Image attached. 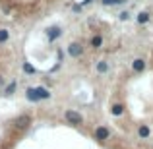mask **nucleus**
I'll return each instance as SVG.
<instances>
[{
  "mask_svg": "<svg viewBox=\"0 0 153 149\" xmlns=\"http://www.w3.org/2000/svg\"><path fill=\"white\" fill-rule=\"evenodd\" d=\"M64 118H66L68 124H72V126H79V124L83 122V116L79 114L78 110H72V108H68V110L64 112Z\"/></svg>",
  "mask_w": 153,
  "mask_h": 149,
  "instance_id": "obj_1",
  "label": "nucleus"
},
{
  "mask_svg": "<svg viewBox=\"0 0 153 149\" xmlns=\"http://www.w3.org/2000/svg\"><path fill=\"white\" fill-rule=\"evenodd\" d=\"M93 136H95V139H97V142H105V139L111 138V130H108L107 126H97Z\"/></svg>",
  "mask_w": 153,
  "mask_h": 149,
  "instance_id": "obj_2",
  "label": "nucleus"
},
{
  "mask_svg": "<svg viewBox=\"0 0 153 149\" xmlns=\"http://www.w3.org/2000/svg\"><path fill=\"white\" fill-rule=\"evenodd\" d=\"M68 54H70L72 58H79V56L83 54V47L79 45V43H70V45H68Z\"/></svg>",
  "mask_w": 153,
  "mask_h": 149,
  "instance_id": "obj_3",
  "label": "nucleus"
},
{
  "mask_svg": "<svg viewBox=\"0 0 153 149\" xmlns=\"http://www.w3.org/2000/svg\"><path fill=\"white\" fill-rule=\"evenodd\" d=\"M29 124H31L29 114H22V116L16 118V128H18V130H25V128H29Z\"/></svg>",
  "mask_w": 153,
  "mask_h": 149,
  "instance_id": "obj_4",
  "label": "nucleus"
},
{
  "mask_svg": "<svg viewBox=\"0 0 153 149\" xmlns=\"http://www.w3.org/2000/svg\"><path fill=\"white\" fill-rule=\"evenodd\" d=\"M62 35V31H60V27L58 25H52L47 29V37H49V41H56V39Z\"/></svg>",
  "mask_w": 153,
  "mask_h": 149,
  "instance_id": "obj_5",
  "label": "nucleus"
},
{
  "mask_svg": "<svg viewBox=\"0 0 153 149\" xmlns=\"http://www.w3.org/2000/svg\"><path fill=\"white\" fill-rule=\"evenodd\" d=\"M33 91H35V95L39 97V101L51 99V93H49V89H47V87H33Z\"/></svg>",
  "mask_w": 153,
  "mask_h": 149,
  "instance_id": "obj_6",
  "label": "nucleus"
},
{
  "mask_svg": "<svg viewBox=\"0 0 153 149\" xmlns=\"http://www.w3.org/2000/svg\"><path fill=\"white\" fill-rule=\"evenodd\" d=\"M132 70H134V72H143V70H146V60L136 58L134 62H132Z\"/></svg>",
  "mask_w": 153,
  "mask_h": 149,
  "instance_id": "obj_7",
  "label": "nucleus"
},
{
  "mask_svg": "<svg viewBox=\"0 0 153 149\" xmlns=\"http://www.w3.org/2000/svg\"><path fill=\"white\" fill-rule=\"evenodd\" d=\"M16 87H18V82H10L6 85V89H4V95H6V97H12L14 91H16Z\"/></svg>",
  "mask_w": 153,
  "mask_h": 149,
  "instance_id": "obj_8",
  "label": "nucleus"
},
{
  "mask_svg": "<svg viewBox=\"0 0 153 149\" xmlns=\"http://www.w3.org/2000/svg\"><path fill=\"white\" fill-rule=\"evenodd\" d=\"M122 112H124V105L116 103V105H112V107H111V114L112 116H120Z\"/></svg>",
  "mask_w": 153,
  "mask_h": 149,
  "instance_id": "obj_9",
  "label": "nucleus"
},
{
  "mask_svg": "<svg viewBox=\"0 0 153 149\" xmlns=\"http://www.w3.org/2000/svg\"><path fill=\"white\" fill-rule=\"evenodd\" d=\"M101 45H103V37L101 35H93L91 37V47L93 49H101Z\"/></svg>",
  "mask_w": 153,
  "mask_h": 149,
  "instance_id": "obj_10",
  "label": "nucleus"
},
{
  "mask_svg": "<svg viewBox=\"0 0 153 149\" xmlns=\"http://www.w3.org/2000/svg\"><path fill=\"white\" fill-rule=\"evenodd\" d=\"M149 134H151V130H149V126H146V124L138 128V136L140 138H149Z\"/></svg>",
  "mask_w": 153,
  "mask_h": 149,
  "instance_id": "obj_11",
  "label": "nucleus"
},
{
  "mask_svg": "<svg viewBox=\"0 0 153 149\" xmlns=\"http://www.w3.org/2000/svg\"><path fill=\"white\" fill-rule=\"evenodd\" d=\"M25 97H27V101H31V103H39V97H37V95H35L33 87H29V89L25 91Z\"/></svg>",
  "mask_w": 153,
  "mask_h": 149,
  "instance_id": "obj_12",
  "label": "nucleus"
},
{
  "mask_svg": "<svg viewBox=\"0 0 153 149\" xmlns=\"http://www.w3.org/2000/svg\"><path fill=\"white\" fill-rule=\"evenodd\" d=\"M97 72H99V74H107V72H108L107 60H99V62H97Z\"/></svg>",
  "mask_w": 153,
  "mask_h": 149,
  "instance_id": "obj_13",
  "label": "nucleus"
},
{
  "mask_svg": "<svg viewBox=\"0 0 153 149\" xmlns=\"http://www.w3.org/2000/svg\"><path fill=\"white\" fill-rule=\"evenodd\" d=\"M149 21V14L147 12H140L138 14V23H147Z\"/></svg>",
  "mask_w": 153,
  "mask_h": 149,
  "instance_id": "obj_14",
  "label": "nucleus"
},
{
  "mask_svg": "<svg viewBox=\"0 0 153 149\" xmlns=\"http://www.w3.org/2000/svg\"><path fill=\"white\" fill-rule=\"evenodd\" d=\"M23 72H25V74H29V76H33L37 70H35V66H31L29 62H23Z\"/></svg>",
  "mask_w": 153,
  "mask_h": 149,
  "instance_id": "obj_15",
  "label": "nucleus"
},
{
  "mask_svg": "<svg viewBox=\"0 0 153 149\" xmlns=\"http://www.w3.org/2000/svg\"><path fill=\"white\" fill-rule=\"evenodd\" d=\"M8 37H10V33H8V29H0V43H6Z\"/></svg>",
  "mask_w": 153,
  "mask_h": 149,
  "instance_id": "obj_16",
  "label": "nucleus"
},
{
  "mask_svg": "<svg viewBox=\"0 0 153 149\" xmlns=\"http://www.w3.org/2000/svg\"><path fill=\"white\" fill-rule=\"evenodd\" d=\"M122 0H103L105 6H116V4H120Z\"/></svg>",
  "mask_w": 153,
  "mask_h": 149,
  "instance_id": "obj_17",
  "label": "nucleus"
},
{
  "mask_svg": "<svg viewBox=\"0 0 153 149\" xmlns=\"http://www.w3.org/2000/svg\"><path fill=\"white\" fill-rule=\"evenodd\" d=\"M120 19H122V21H128V19H130V14H128V12H122V14H120Z\"/></svg>",
  "mask_w": 153,
  "mask_h": 149,
  "instance_id": "obj_18",
  "label": "nucleus"
},
{
  "mask_svg": "<svg viewBox=\"0 0 153 149\" xmlns=\"http://www.w3.org/2000/svg\"><path fill=\"white\" fill-rule=\"evenodd\" d=\"M2 85H4V79H2V78H0V87H2Z\"/></svg>",
  "mask_w": 153,
  "mask_h": 149,
  "instance_id": "obj_19",
  "label": "nucleus"
},
{
  "mask_svg": "<svg viewBox=\"0 0 153 149\" xmlns=\"http://www.w3.org/2000/svg\"><path fill=\"white\" fill-rule=\"evenodd\" d=\"M91 2V0H83V4H89Z\"/></svg>",
  "mask_w": 153,
  "mask_h": 149,
  "instance_id": "obj_20",
  "label": "nucleus"
}]
</instances>
